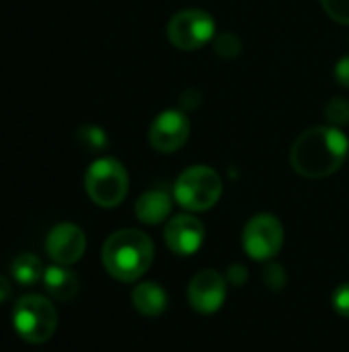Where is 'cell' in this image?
<instances>
[{
  "instance_id": "obj_1",
  "label": "cell",
  "mask_w": 349,
  "mask_h": 352,
  "mask_svg": "<svg viewBox=\"0 0 349 352\" xmlns=\"http://www.w3.org/2000/svg\"><path fill=\"white\" fill-rule=\"evenodd\" d=\"M349 140L335 126H315L302 132L290 151L294 171L309 179L333 175L348 159Z\"/></svg>"
},
{
  "instance_id": "obj_2",
  "label": "cell",
  "mask_w": 349,
  "mask_h": 352,
  "mask_svg": "<svg viewBox=\"0 0 349 352\" xmlns=\"http://www.w3.org/2000/svg\"><path fill=\"white\" fill-rule=\"evenodd\" d=\"M101 260L109 276L119 283H134L142 278L154 260L152 239L138 229H121L103 243Z\"/></svg>"
},
{
  "instance_id": "obj_3",
  "label": "cell",
  "mask_w": 349,
  "mask_h": 352,
  "mask_svg": "<svg viewBox=\"0 0 349 352\" xmlns=\"http://www.w3.org/2000/svg\"><path fill=\"white\" fill-rule=\"evenodd\" d=\"M173 196L177 204H181L189 212H204L216 206L222 196V179L220 175L206 165H193L185 169L173 188Z\"/></svg>"
},
{
  "instance_id": "obj_4",
  "label": "cell",
  "mask_w": 349,
  "mask_h": 352,
  "mask_svg": "<svg viewBox=\"0 0 349 352\" xmlns=\"http://www.w3.org/2000/svg\"><path fill=\"white\" fill-rule=\"evenodd\" d=\"M84 188L88 198L101 208H115L128 196L130 179L125 167L113 159L103 157L88 165L84 175Z\"/></svg>"
},
{
  "instance_id": "obj_5",
  "label": "cell",
  "mask_w": 349,
  "mask_h": 352,
  "mask_svg": "<svg viewBox=\"0 0 349 352\" xmlns=\"http://www.w3.org/2000/svg\"><path fill=\"white\" fill-rule=\"evenodd\" d=\"M14 332L29 344L47 342L58 326L56 307L41 295H25L12 309Z\"/></svg>"
},
{
  "instance_id": "obj_6",
  "label": "cell",
  "mask_w": 349,
  "mask_h": 352,
  "mask_svg": "<svg viewBox=\"0 0 349 352\" xmlns=\"http://www.w3.org/2000/svg\"><path fill=\"white\" fill-rule=\"evenodd\" d=\"M167 35L177 50L193 52L216 37V23L206 10L185 8L171 16Z\"/></svg>"
},
{
  "instance_id": "obj_7",
  "label": "cell",
  "mask_w": 349,
  "mask_h": 352,
  "mask_svg": "<svg viewBox=\"0 0 349 352\" xmlns=\"http://www.w3.org/2000/svg\"><path fill=\"white\" fill-rule=\"evenodd\" d=\"M284 245V227L278 217L261 212L255 214L243 229V248L255 262L272 260Z\"/></svg>"
},
{
  "instance_id": "obj_8",
  "label": "cell",
  "mask_w": 349,
  "mask_h": 352,
  "mask_svg": "<svg viewBox=\"0 0 349 352\" xmlns=\"http://www.w3.org/2000/svg\"><path fill=\"white\" fill-rule=\"evenodd\" d=\"M226 293H228L226 276H222L218 270L208 268V270L197 272L191 278L189 289H187V299L193 311L208 316V314L218 311L224 305Z\"/></svg>"
},
{
  "instance_id": "obj_9",
  "label": "cell",
  "mask_w": 349,
  "mask_h": 352,
  "mask_svg": "<svg viewBox=\"0 0 349 352\" xmlns=\"http://www.w3.org/2000/svg\"><path fill=\"white\" fill-rule=\"evenodd\" d=\"M189 138V120L183 111L167 109L160 111L148 130V140L158 153H175Z\"/></svg>"
},
{
  "instance_id": "obj_10",
  "label": "cell",
  "mask_w": 349,
  "mask_h": 352,
  "mask_svg": "<svg viewBox=\"0 0 349 352\" xmlns=\"http://www.w3.org/2000/svg\"><path fill=\"white\" fill-rule=\"evenodd\" d=\"M86 250V235L78 225L72 223H60L51 227V231L45 237V252L47 256L62 266L76 264Z\"/></svg>"
},
{
  "instance_id": "obj_11",
  "label": "cell",
  "mask_w": 349,
  "mask_h": 352,
  "mask_svg": "<svg viewBox=\"0 0 349 352\" xmlns=\"http://www.w3.org/2000/svg\"><path fill=\"white\" fill-rule=\"evenodd\" d=\"M206 237V229L193 214H177L165 227V243L177 256H193Z\"/></svg>"
},
{
  "instance_id": "obj_12",
  "label": "cell",
  "mask_w": 349,
  "mask_h": 352,
  "mask_svg": "<svg viewBox=\"0 0 349 352\" xmlns=\"http://www.w3.org/2000/svg\"><path fill=\"white\" fill-rule=\"evenodd\" d=\"M171 208H173L171 194L167 190H163V188H154V190L144 192L136 200V206H134L138 221L144 223V225L163 223L171 214Z\"/></svg>"
},
{
  "instance_id": "obj_13",
  "label": "cell",
  "mask_w": 349,
  "mask_h": 352,
  "mask_svg": "<svg viewBox=\"0 0 349 352\" xmlns=\"http://www.w3.org/2000/svg\"><path fill=\"white\" fill-rule=\"evenodd\" d=\"M43 287L56 301L68 303L78 295L80 283H78V276L68 266L53 264V266L45 268V272H43Z\"/></svg>"
},
{
  "instance_id": "obj_14",
  "label": "cell",
  "mask_w": 349,
  "mask_h": 352,
  "mask_svg": "<svg viewBox=\"0 0 349 352\" xmlns=\"http://www.w3.org/2000/svg\"><path fill=\"white\" fill-rule=\"evenodd\" d=\"M132 305L146 318L160 316L169 305V295L158 283H140L132 291Z\"/></svg>"
},
{
  "instance_id": "obj_15",
  "label": "cell",
  "mask_w": 349,
  "mask_h": 352,
  "mask_svg": "<svg viewBox=\"0 0 349 352\" xmlns=\"http://www.w3.org/2000/svg\"><path fill=\"white\" fill-rule=\"evenodd\" d=\"M43 262L35 254H19L10 264V274L21 287H33L43 280Z\"/></svg>"
},
{
  "instance_id": "obj_16",
  "label": "cell",
  "mask_w": 349,
  "mask_h": 352,
  "mask_svg": "<svg viewBox=\"0 0 349 352\" xmlns=\"http://www.w3.org/2000/svg\"><path fill=\"white\" fill-rule=\"evenodd\" d=\"M76 140H78V144H80L82 148H86V151H91V153H99V151H103V148L109 144L105 130L99 128V126H93V124H86V126L78 128Z\"/></svg>"
},
{
  "instance_id": "obj_17",
  "label": "cell",
  "mask_w": 349,
  "mask_h": 352,
  "mask_svg": "<svg viewBox=\"0 0 349 352\" xmlns=\"http://www.w3.org/2000/svg\"><path fill=\"white\" fill-rule=\"evenodd\" d=\"M325 118L329 122V126L341 128L349 124V101L344 97H335L327 103L325 107Z\"/></svg>"
},
{
  "instance_id": "obj_18",
  "label": "cell",
  "mask_w": 349,
  "mask_h": 352,
  "mask_svg": "<svg viewBox=\"0 0 349 352\" xmlns=\"http://www.w3.org/2000/svg\"><path fill=\"white\" fill-rule=\"evenodd\" d=\"M241 39L234 33H220L214 39V52L222 58H237L241 54Z\"/></svg>"
},
{
  "instance_id": "obj_19",
  "label": "cell",
  "mask_w": 349,
  "mask_h": 352,
  "mask_svg": "<svg viewBox=\"0 0 349 352\" xmlns=\"http://www.w3.org/2000/svg\"><path fill=\"white\" fill-rule=\"evenodd\" d=\"M263 283H265L267 289H272L274 293L284 291V287H286V283H288V276H286L284 266H282V264H276V262L267 264L265 270H263Z\"/></svg>"
},
{
  "instance_id": "obj_20",
  "label": "cell",
  "mask_w": 349,
  "mask_h": 352,
  "mask_svg": "<svg viewBox=\"0 0 349 352\" xmlns=\"http://www.w3.org/2000/svg\"><path fill=\"white\" fill-rule=\"evenodd\" d=\"M321 4L333 21L349 25V0H321Z\"/></svg>"
},
{
  "instance_id": "obj_21",
  "label": "cell",
  "mask_w": 349,
  "mask_h": 352,
  "mask_svg": "<svg viewBox=\"0 0 349 352\" xmlns=\"http://www.w3.org/2000/svg\"><path fill=\"white\" fill-rule=\"evenodd\" d=\"M331 305H333V309H335L339 316L349 318V283L339 285V287L333 291V295H331Z\"/></svg>"
},
{
  "instance_id": "obj_22",
  "label": "cell",
  "mask_w": 349,
  "mask_h": 352,
  "mask_svg": "<svg viewBox=\"0 0 349 352\" xmlns=\"http://www.w3.org/2000/svg\"><path fill=\"white\" fill-rule=\"evenodd\" d=\"M249 280V272L243 264H232L226 270V283L232 287H243Z\"/></svg>"
},
{
  "instance_id": "obj_23",
  "label": "cell",
  "mask_w": 349,
  "mask_h": 352,
  "mask_svg": "<svg viewBox=\"0 0 349 352\" xmlns=\"http://www.w3.org/2000/svg\"><path fill=\"white\" fill-rule=\"evenodd\" d=\"M335 78L339 80V85L349 87V56L341 58L335 66Z\"/></svg>"
},
{
  "instance_id": "obj_24",
  "label": "cell",
  "mask_w": 349,
  "mask_h": 352,
  "mask_svg": "<svg viewBox=\"0 0 349 352\" xmlns=\"http://www.w3.org/2000/svg\"><path fill=\"white\" fill-rule=\"evenodd\" d=\"M8 297H10V283L4 276H0V303H4Z\"/></svg>"
}]
</instances>
